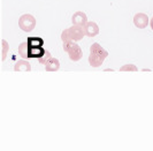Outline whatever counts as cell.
I'll use <instances>...</instances> for the list:
<instances>
[{
  "label": "cell",
  "instance_id": "1",
  "mask_svg": "<svg viewBox=\"0 0 153 151\" xmlns=\"http://www.w3.org/2000/svg\"><path fill=\"white\" fill-rule=\"evenodd\" d=\"M43 45H44V42L42 38H29L20 44L19 53L23 59H30V58L39 59L46 52Z\"/></svg>",
  "mask_w": 153,
  "mask_h": 151
},
{
  "label": "cell",
  "instance_id": "2",
  "mask_svg": "<svg viewBox=\"0 0 153 151\" xmlns=\"http://www.w3.org/2000/svg\"><path fill=\"white\" fill-rule=\"evenodd\" d=\"M108 57V52L98 44V43H93L90 46V55H89V64L92 67L97 68L100 67L102 65L104 60Z\"/></svg>",
  "mask_w": 153,
  "mask_h": 151
},
{
  "label": "cell",
  "instance_id": "3",
  "mask_svg": "<svg viewBox=\"0 0 153 151\" xmlns=\"http://www.w3.org/2000/svg\"><path fill=\"white\" fill-rule=\"evenodd\" d=\"M63 43V50L68 53L69 59L71 61H78L82 59L83 57V51L77 44V42L74 40H66Z\"/></svg>",
  "mask_w": 153,
  "mask_h": 151
},
{
  "label": "cell",
  "instance_id": "4",
  "mask_svg": "<svg viewBox=\"0 0 153 151\" xmlns=\"http://www.w3.org/2000/svg\"><path fill=\"white\" fill-rule=\"evenodd\" d=\"M84 30H83V27H76V25H73L68 29H65L61 32V39L62 42H66V40H74V42H79L82 40L84 37Z\"/></svg>",
  "mask_w": 153,
  "mask_h": 151
},
{
  "label": "cell",
  "instance_id": "5",
  "mask_svg": "<svg viewBox=\"0 0 153 151\" xmlns=\"http://www.w3.org/2000/svg\"><path fill=\"white\" fill-rule=\"evenodd\" d=\"M19 27L21 28V30L30 32L36 27V19L31 14H23L19 20Z\"/></svg>",
  "mask_w": 153,
  "mask_h": 151
},
{
  "label": "cell",
  "instance_id": "6",
  "mask_svg": "<svg viewBox=\"0 0 153 151\" xmlns=\"http://www.w3.org/2000/svg\"><path fill=\"white\" fill-rule=\"evenodd\" d=\"M149 16L144 13H137L134 16V24L139 28V29H144L149 25Z\"/></svg>",
  "mask_w": 153,
  "mask_h": 151
},
{
  "label": "cell",
  "instance_id": "7",
  "mask_svg": "<svg viewBox=\"0 0 153 151\" xmlns=\"http://www.w3.org/2000/svg\"><path fill=\"white\" fill-rule=\"evenodd\" d=\"M83 30H84V35L88 37H96L98 34H99V27L96 22H86L84 27H83Z\"/></svg>",
  "mask_w": 153,
  "mask_h": 151
},
{
  "label": "cell",
  "instance_id": "8",
  "mask_svg": "<svg viewBox=\"0 0 153 151\" xmlns=\"http://www.w3.org/2000/svg\"><path fill=\"white\" fill-rule=\"evenodd\" d=\"M71 22L76 27H84L88 22V17L83 12H76L71 17Z\"/></svg>",
  "mask_w": 153,
  "mask_h": 151
},
{
  "label": "cell",
  "instance_id": "9",
  "mask_svg": "<svg viewBox=\"0 0 153 151\" xmlns=\"http://www.w3.org/2000/svg\"><path fill=\"white\" fill-rule=\"evenodd\" d=\"M44 65H45L46 72H56V70L60 68V61L58 60L56 58L50 57V58L44 62Z\"/></svg>",
  "mask_w": 153,
  "mask_h": 151
},
{
  "label": "cell",
  "instance_id": "10",
  "mask_svg": "<svg viewBox=\"0 0 153 151\" xmlns=\"http://www.w3.org/2000/svg\"><path fill=\"white\" fill-rule=\"evenodd\" d=\"M15 72H30L31 65L27 60H19L14 66Z\"/></svg>",
  "mask_w": 153,
  "mask_h": 151
},
{
  "label": "cell",
  "instance_id": "11",
  "mask_svg": "<svg viewBox=\"0 0 153 151\" xmlns=\"http://www.w3.org/2000/svg\"><path fill=\"white\" fill-rule=\"evenodd\" d=\"M1 45H2V52H1V60L5 61L7 58V53L9 50V44L6 39H2L1 40Z\"/></svg>",
  "mask_w": 153,
  "mask_h": 151
},
{
  "label": "cell",
  "instance_id": "12",
  "mask_svg": "<svg viewBox=\"0 0 153 151\" xmlns=\"http://www.w3.org/2000/svg\"><path fill=\"white\" fill-rule=\"evenodd\" d=\"M120 70H121V72H137L138 68L136 67L135 65H131V64H129V65L122 66V67L120 68Z\"/></svg>",
  "mask_w": 153,
  "mask_h": 151
},
{
  "label": "cell",
  "instance_id": "13",
  "mask_svg": "<svg viewBox=\"0 0 153 151\" xmlns=\"http://www.w3.org/2000/svg\"><path fill=\"white\" fill-rule=\"evenodd\" d=\"M50 57H51V54H50V52H48V51H46L45 54H44L43 57H40V58L38 59L39 64H43V65H44V62H45V61L47 60V59H48Z\"/></svg>",
  "mask_w": 153,
  "mask_h": 151
},
{
  "label": "cell",
  "instance_id": "14",
  "mask_svg": "<svg viewBox=\"0 0 153 151\" xmlns=\"http://www.w3.org/2000/svg\"><path fill=\"white\" fill-rule=\"evenodd\" d=\"M150 25H151V28H152V30H153V17L151 19V21H150Z\"/></svg>",
  "mask_w": 153,
  "mask_h": 151
}]
</instances>
